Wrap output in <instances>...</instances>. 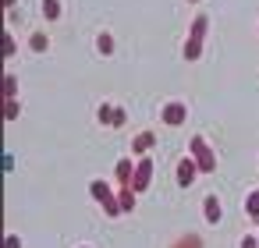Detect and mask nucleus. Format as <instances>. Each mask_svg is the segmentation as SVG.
<instances>
[{
    "mask_svg": "<svg viewBox=\"0 0 259 248\" xmlns=\"http://www.w3.org/2000/svg\"><path fill=\"white\" fill-rule=\"evenodd\" d=\"M22 114V103L18 100H4V121H15Z\"/></svg>",
    "mask_w": 259,
    "mask_h": 248,
    "instance_id": "nucleus-20",
    "label": "nucleus"
},
{
    "mask_svg": "<svg viewBox=\"0 0 259 248\" xmlns=\"http://www.w3.org/2000/svg\"><path fill=\"white\" fill-rule=\"evenodd\" d=\"M170 248H206V244H202V237H199V234H181Z\"/></svg>",
    "mask_w": 259,
    "mask_h": 248,
    "instance_id": "nucleus-16",
    "label": "nucleus"
},
{
    "mask_svg": "<svg viewBox=\"0 0 259 248\" xmlns=\"http://www.w3.org/2000/svg\"><path fill=\"white\" fill-rule=\"evenodd\" d=\"M185 117H188V107H185L181 100H170V103H163V110H160V121H163L167 128L185 124Z\"/></svg>",
    "mask_w": 259,
    "mask_h": 248,
    "instance_id": "nucleus-4",
    "label": "nucleus"
},
{
    "mask_svg": "<svg viewBox=\"0 0 259 248\" xmlns=\"http://www.w3.org/2000/svg\"><path fill=\"white\" fill-rule=\"evenodd\" d=\"M149 184H153V156H139V160H135V174H132L128 188H132L135 195H142V191H149Z\"/></svg>",
    "mask_w": 259,
    "mask_h": 248,
    "instance_id": "nucleus-3",
    "label": "nucleus"
},
{
    "mask_svg": "<svg viewBox=\"0 0 259 248\" xmlns=\"http://www.w3.org/2000/svg\"><path fill=\"white\" fill-rule=\"evenodd\" d=\"M4 8H15V0H4Z\"/></svg>",
    "mask_w": 259,
    "mask_h": 248,
    "instance_id": "nucleus-24",
    "label": "nucleus"
},
{
    "mask_svg": "<svg viewBox=\"0 0 259 248\" xmlns=\"http://www.w3.org/2000/svg\"><path fill=\"white\" fill-rule=\"evenodd\" d=\"M188 156L199 163V174H213V170H217V153L209 149V142H206L202 135H192V142H188Z\"/></svg>",
    "mask_w": 259,
    "mask_h": 248,
    "instance_id": "nucleus-2",
    "label": "nucleus"
},
{
    "mask_svg": "<svg viewBox=\"0 0 259 248\" xmlns=\"http://www.w3.org/2000/svg\"><path fill=\"white\" fill-rule=\"evenodd\" d=\"M4 248H22V237H18V234H8V237H4Z\"/></svg>",
    "mask_w": 259,
    "mask_h": 248,
    "instance_id": "nucleus-22",
    "label": "nucleus"
},
{
    "mask_svg": "<svg viewBox=\"0 0 259 248\" xmlns=\"http://www.w3.org/2000/svg\"><path fill=\"white\" fill-rule=\"evenodd\" d=\"M245 216H248V220H259V188H252V191L245 195Z\"/></svg>",
    "mask_w": 259,
    "mask_h": 248,
    "instance_id": "nucleus-11",
    "label": "nucleus"
},
{
    "mask_svg": "<svg viewBox=\"0 0 259 248\" xmlns=\"http://www.w3.org/2000/svg\"><path fill=\"white\" fill-rule=\"evenodd\" d=\"M103 206V213L110 216V220H117V216H124V209H121V202H117V195H110L107 202H100Z\"/></svg>",
    "mask_w": 259,
    "mask_h": 248,
    "instance_id": "nucleus-17",
    "label": "nucleus"
},
{
    "mask_svg": "<svg viewBox=\"0 0 259 248\" xmlns=\"http://www.w3.org/2000/svg\"><path fill=\"white\" fill-rule=\"evenodd\" d=\"M39 8H43V18H47V22H57V18L64 15V8H61V0H43Z\"/></svg>",
    "mask_w": 259,
    "mask_h": 248,
    "instance_id": "nucleus-12",
    "label": "nucleus"
},
{
    "mask_svg": "<svg viewBox=\"0 0 259 248\" xmlns=\"http://www.w3.org/2000/svg\"><path fill=\"white\" fill-rule=\"evenodd\" d=\"M0 54H4V61H11V57L18 54V43H15V36H11V32H4V43H0Z\"/></svg>",
    "mask_w": 259,
    "mask_h": 248,
    "instance_id": "nucleus-18",
    "label": "nucleus"
},
{
    "mask_svg": "<svg viewBox=\"0 0 259 248\" xmlns=\"http://www.w3.org/2000/svg\"><path fill=\"white\" fill-rule=\"evenodd\" d=\"M135 199H139V195H135V191H132L128 184H124V188L117 191V202H121V209H124V213H132V209H135Z\"/></svg>",
    "mask_w": 259,
    "mask_h": 248,
    "instance_id": "nucleus-15",
    "label": "nucleus"
},
{
    "mask_svg": "<svg viewBox=\"0 0 259 248\" xmlns=\"http://www.w3.org/2000/svg\"><path fill=\"white\" fill-rule=\"evenodd\" d=\"M206 29H209V18H206V15H195V18H192V29H188V39H185V50H181L185 61H199V57H202Z\"/></svg>",
    "mask_w": 259,
    "mask_h": 248,
    "instance_id": "nucleus-1",
    "label": "nucleus"
},
{
    "mask_svg": "<svg viewBox=\"0 0 259 248\" xmlns=\"http://www.w3.org/2000/svg\"><path fill=\"white\" fill-rule=\"evenodd\" d=\"M174 177H178V184H181V188H192V184H195V177H199V163H195L192 156H181V160H178V167H174Z\"/></svg>",
    "mask_w": 259,
    "mask_h": 248,
    "instance_id": "nucleus-5",
    "label": "nucleus"
},
{
    "mask_svg": "<svg viewBox=\"0 0 259 248\" xmlns=\"http://www.w3.org/2000/svg\"><path fill=\"white\" fill-rule=\"evenodd\" d=\"M114 110H117V107H110V103H100V107H96V121H100L103 128H114Z\"/></svg>",
    "mask_w": 259,
    "mask_h": 248,
    "instance_id": "nucleus-14",
    "label": "nucleus"
},
{
    "mask_svg": "<svg viewBox=\"0 0 259 248\" xmlns=\"http://www.w3.org/2000/svg\"><path fill=\"white\" fill-rule=\"evenodd\" d=\"M241 248H259V237H255V234H245V237H241Z\"/></svg>",
    "mask_w": 259,
    "mask_h": 248,
    "instance_id": "nucleus-23",
    "label": "nucleus"
},
{
    "mask_svg": "<svg viewBox=\"0 0 259 248\" xmlns=\"http://www.w3.org/2000/svg\"><path fill=\"white\" fill-rule=\"evenodd\" d=\"M156 145V135L153 131H139L132 138V156H149V149Z\"/></svg>",
    "mask_w": 259,
    "mask_h": 248,
    "instance_id": "nucleus-6",
    "label": "nucleus"
},
{
    "mask_svg": "<svg viewBox=\"0 0 259 248\" xmlns=\"http://www.w3.org/2000/svg\"><path fill=\"white\" fill-rule=\"evenodd\" d=\"M89 195H93V199H96V202H107V199H110V195H114V188H110V184H107V181H103V177H96V181H93V184H89Z\"/></svg>",
    "mask_w": 259,
    "mask_h": 248,
    "instance_id": "nucleus-9",
    "label": "nucleus"
},
{
    "mask_svg": "<svg viewBox=\"0 0 259 248\" xmlns=\"http://www.w3.org/2000/svg\"><path fill=\"white\" fill-rule=\"evenodd\" d=\"M188 4H199V0H188Z\"/></svg>",
    "mask_w": 259,
    "mask_h": 248,
    "instance_id": "nucleus-25",
    "label": "nucleus"
},
{
    "mask_svg": "<svg viewBox=\"0 0 259 248\" xmlns=\"http://www.w3.org/2000/svg\"><path fill=\"white\" fill-rule=\"evenodd\" d=\"M255 237H259V234H255Z\"/></svg>",
    "mask_w": 259,
    "mask_h": 248,
    "instance_id": "nucleus-27",
    "label": "nucleus"
},
{
    "mask_svg": "<svg viewBox=\"0 0 259 248\" xmlns=\"http://www.w3.org/2000/svg\"><path fill=\"white\" fill-rule=\"evenodd\" d=\"M29 50H32V54H47V50H50L47 32H32V36H29Z\"/></svg>",
    "mask_w": 259,
    "mask_h": 248,
    "instance_id": "nucleus-13",
    "label": "nucleus"
},
{
    "mask_svg": "<svg viewBox=\"0 0 259 248\" xmlns=\"http://www.w3.org/2000/svg\"><path fill=\"white\" fill-rule=\"evenodd\" d=\"M96 54H103V57H110L114 54V36L103 29V32H96Z\"/></svg>",
    "mask_w": 259,
    "mask_h": 248,
    "instance_id": "nucleus-10",
    "label": "nucleus"
},
{
    "mask_svg": "<svg viewBox=\"0 0 259 248\" xmlns=\"http://www.w3.org/2000/svg\"><path fill=\"white\" fill-rule=\"evenodd\" d=\"M132 174H135V156H124V160H117V167H114V177H117L121 184H128V181H132Z\"/></svg>",
    "mask_w": 259,
    "mask_h": 248,
    "instance_id": "nucleus-8",
    "label": "nucleus"
},
{
    "mask_svg": "<svg viewBox=\"0 0 259 248\" xmlns=\"http://www.w3.org/2000/svg\"><path fill=\"white\" fill-rule=\"evenodd\" d=\"M78 248H89V244H78Z\"/></svg>",
    "mask_w": 259,
    "mask_h": 248,
    "instance_id": "nucleus-26",
    "label": "nucleus"
},
{
    "mask_svg": "<svg viewBox=\"0 0 259 248\" xmlns=\"http://www.w3.org/2000/svg\"><path fill=\"white\" fill-rule=\"evenodd\" d=\"M124 124H128V110L117 107V110H114V128H124Z\"/></svg>",
    "mask_w": 259,
    "mask_h": 248,
    "instance_id": "nucleus-21",
    "label": "nucleus"
},
{
    "mask_svg": "<svg viewBox=\"0 0 259 248\" xmlns=\"http://www.w3.org/2000/svg\"><path fill=\"white\" fill-rule=\"evenodd\" d=\"M202 209H206V223H213V227H217V223H220V216H224V209H220V199H217L213 191L202 199Z\"/></svg>",
    "mask_w": 259,
    "mask_h": 248,
    "instance_id": "nucleus-7",
    "label": "nucleus"
},
{
    "mask_svg": "<svg viewBox=\"0 0 259 248\" xmlns=\"http://www.w3.org/2000/svg\"><path fill=\"white\" fill-rule=\"evenodd\" d=\"M4 100H18V78L11 71L4 75Z\"/></svg>",
    "mask_w": 259,
    "mask_h": 248,
    "instance_id": "nucleus-19",
    "label": "nucleus"
}]
</instances>
